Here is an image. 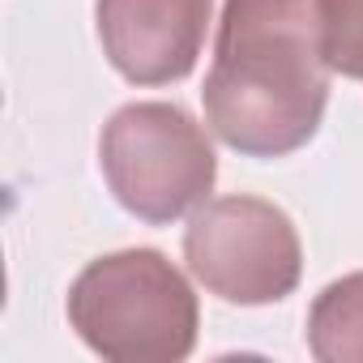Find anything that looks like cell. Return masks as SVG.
Returning a JSON list of instances; mask_svg holds the SVG:
<instances>
[{"mask_svg": "<svg viewBox=\"0 0 363 363\" xmlns=\"http://www.w3.org/2000/svg\"><path fill=\"white\" fill-rule=\"evenodd\" d=\"M206 120L218 141L252 158L299 150L329 99L316 0H227L206 77Z\"/></svg>", "mask_w": 363, "mask_h": 363, "instance_id": "obj_1", "label": "cell"}, {"mask_svg": "<svg viewBox=\"0 0 363 363\" xmlns=\"http://www.w3.org/2000/svg\"><path fill=\"white\" fill-rule=\"evenodd\" d=\"M69 320L90 350L116 363H175L197 342L189 282L150 248L86 265L69 291Z\"/></svg>", "mask_w": 363, "mask_h": 363, "instance_id": "obj_2", "label": "cell"}, {"mask_svg": "<svg viewBox=\"0 0 363 363\" xmlns=\"http://www.w3.org/2000/svg\"><path fill=\"white\" fill-rule=\"evenodd\" d=\"M103 175L116 201L145 223H175L214 189V150L201 124L171 103H133L103 128Z\"/></svg>", "mask_w": 363, "mask_h": 363, "instance_id": "obj_3", "label": "cell"}, {"mask_svg": "<svg viewBox=\"0 0 363 363\" xmlns=\"http://www.w3.org/2000/svg\"><path fill=\"white\" fill-rule=\"evenodd\" d=\"M184 257L197 282L231 303H274L299 282L291 218L257 197H223L197 210Z\"/></svg>", "mask_w": 363, "mask_h": 363, "instance_id": "obj_4", "label": "cell"}, {"mask_svg": "<svg viewBox=\"0 0 363 363\" xmlns=\"http://www.w3.org/2000/svg\"><path fill=\"white\" fill-rule=\"evenodd\" d=\"M214 0H99V39L137 86L179 82L201 56Z\"/></svg>", "mask_w": 363, "mask_h": 363, "instance_id": "obj_5", "label": "cell"}, {"mask_svg": "<svg viewBox=\"0 0 363 363\" xmlns=\"http://www.w3.org/2000/svg\"><path fill=\"white\" fill-rule=\"evenodd\" d=\"M308 342L325 363H363V274L320 291L308 316Z\"/></svg>", "mask_w": 363, "mask_h": 363, "instance_id": "obj_6", "label": "cell"}, {"mask_svg": "<svg viewBox=\"0 0 363 363\" xmlns=\"http://www.w3.org/2000/svg\"><path fill=\"white\" fill-rule=\"evenodd\" d=\"M329 69L363 77V0H316Z\"/></svg>", "mask_w": 363, "mask_h": 363, "instance_id": "obj_7", "label": "cell"}]
</instances>
